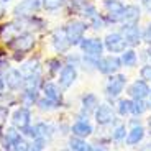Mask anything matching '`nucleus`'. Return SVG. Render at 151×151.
Returning a JSON list of instances; mask_svg holds the SVG:
<instances>
[{
	"label": "nucleus",
	"mask_w": 151,
	"mask_h": 151,
	"mask_svg": "<svg viewBox=\"0 0 151 151\" xmlns=\"http://www.w3.org/2000/svg\"><path fill=\"white\" fill-rule=\"evenodd\" d=\"M35 45H36V38H35V35L30 33V31L17 35V36L13 38V41H10V46L13 48V51H15V53H20V56L30 53L31 49L35 48Z\"/></svg>",
	"instance_id": "f257e3e1"
},
{
	"label": "nucleus",
	"mask_w": 151,
	"mask_h": 151,
	"mask_svg": "<svg viewBox=\"0 0 151 151\" xmlns=\"http://www.w3.org/2000/svg\"><path fill=\"white\" fill-rule=\"evenodd\" d=\"M125 86H127V76L125 74H112L105 84V95L110 100L120 97L122 92L125 91Z\"/></svg>",
	"instance_id": "f03ea898"
},
{
	"label": "nucleus",
	"mask_w": 151,
	"mask_h": 151,
	"mask_svg": "<svg viewBox=\"0 0 151 151\" xmlns=\"http://www.w3.org/2000/svg\"><path fill=\"white\" fill-rule=\"evenodd\" d=\"M64 30H66V35H68V40L71 43V46H76L84 40V33L87 30V23L81 22V20H72V22H69L64 27Z\"/></svg>",
	"instance_id": "7ed1b4c3"
},
{
	"label": "nucleus",
	"mask_w": 151,
	"mask_h": 151,
	"mask_svg": "<svg viewBox=\"0 0 151 151\" xmlns=\"http://www.w3.org/2000/svg\"><path fill=\"white\" fill-rule=\"evenodd\" d=\"M41 7V0H20L18 4L13 7L12 13L15 15V18H27V17H33Z\"/></svg>",
	"instance_id": "20e7f679"
},
{
	"label": "nucleus",
	"mask_w": 151,
	"mask_h": 151,
	"mask_svg": "<svg viewBox=\"0 0 151 151\" xmlns=\"http://www.w3.org/2000/svg\"><path fill=\"white\" fill-rule=\"evenodd\" d=\"M79 48L82 49L84 56H91L95 59L102 58V51H104V41L99 38H84L82 41L79 43Z\"/></svg>",
	"instance_id": "39448f33"
},
{
	"label": "nucleus",
	"mask_w": 151,
	"mask_h": 151,
	"mask_svg": "<svg viewBox=\"0 0 151 151\" xmlns=\"http://www.w3.org/2000/svg\"><path fill=\"white\" fill-rule=\"evenodd\" d=\"M10 120H12V127H15L17 130L23 132V130H27L31 125V110L25 105L17 107L13 110V113H12Z\"/></svg>",
	"instance_id": "423d86ee"
},
{
	"label": "nucleus",
	"mask_w": 151,
	"mask_h": 151,
	"mask_svg": "<svg viewBox=\"0 0 151 151\" xmlns=\"http://www.w3.org/2000/svg\"><path fill=\"white\" fill-rule=\"evenodd\" d=\"M4 79H5V86L10 89L12 92H17L20 89H23V81H25V76L20 69L15 68H7L5 69V74H4Z\"/></svg>",
	"instance_id": "0eeeda50"
},
{
	"label": "nucleus",
	"mask_w": 151,
	"mask_h": 151,
	"mask_svg": "<svg viewBox=\"0 0 151 151\" xmlns=\"http://www.w3.org/2000/svg\"><path fill=\"white\" fill-rule=\"evenodd\" d=\"M51 45H53L54 51L59 53V54H64V53L69 51L71 43H69V40H68V35H66L64 27L56 28V30L53 31V35H51Z\"/></svg>",
	"instance_id": "6e6552de"
},
{
	"label": "nucleus",
	"mask_w": 151,
	"mask_h": 151,
	"mask_svg": "<svg viewBox=\"0 0 151 151\" xmlns=\"http://www.w3.org/2000/svg\"><path fill=\"white\" fill-rule=\"evenodd\" d=\"M77 68L72 64H66L63 66V69L58 74V84H59L61 89H69L72 87V84L77 81Z\"/></svg>",
	"instance_id": "1a4fd4ad"
},
{
	"label": "nucleus",
	"mask_w": 151,
	"mask_h": 151,
	"mask_svg": "<svg viewBox=\"0 0 151 151\" xmlns=\"http://www.w3.org/2000/svg\"><path fill=\"white\" fill-rule=\"evenodd\" d=\"M94 118L97 122V125L105 127L115 122V110L109 105V104H99V107L94 112Z\"/></svg>",
	"instance_id": "9d476101"
},
{
	"label": "nucleus",
	"mask_w": 151,
	"mask_h": 151,
	"mask_svg": "<svg viewBox=\"0 0 151 151\" xmlns=\"http://www.w3.org/2000/svg\"><path fill=\"white\" fill-rule=\"evenodd\" d=\"M120 68H122L120 58L112 56V54H110V56H105V58H100V59H99V64H97V71H100L105 76L117 74V71Z\"/></svg>",
	"instance_id": "9b49d317"
},
{
	"label": "nucleus",
	"mask_w": 151,
	"mask_h": 151,
	"mask_svg": "<svg viewBox=\"0 0 151 151\" xmlns=\"http://www.w3.org/2000/svg\"><path fill=\"white\" fill-rule=\"evenodd\" d=\"M71 133H72V136H77V138H84L86 140V138H89L94 133V127L89 122V118L79 117L71 125Z\"/></svg>",
	"instance_id": "f8f14e48"
},
{
	"label": "nucleus",
	"mask_w": 151,
	"mask_h": 151,
	"mask_svg": "<svg viewBox=\"0 0 151 151\" xmlns=\"http://www.w3.org/2000/svg\"><path fill=\"white\" fill-rule=\"evenodd\" d=\"M23 138V133L20 130H17L15 127H8L7 130H4L2 136H0V143H2V150L4 151H12V148L15 146L17 141H20Z\"/></svg>",
	"instance_id": "ddd939ff"
},
{
	"label": "nucleus",
	"mask_w": 151,
	"mask_h": 151,
	"mask_svg": "<svg viewBox=\"0 0 151 151\" xmlns=\"http://www.w3.org/2000/svg\"><path fill=\"white\" fill-rule=\"evenodd\" d=\"M104 46L110 53H123L128 45H127V41L123 40V36L120 33H109L104 40Z\"/></svg>",
	"instance_id": "4468645a"
},
{
	"label": "nucleus",
	"mask_w": 151,
	"mask_h": 151,
	"mask_svg": "<svg viewBox=\"0 0 151 151\" xmlns=\"http://www.w3.org/2000/svg\"><path fill=\"white\" fill-rule=\"evenodd\" d=\"M43 95L49 100H53V102L59 104L63 105V89L59 87V84L53 82V81H48V82H43Z\"/></svg>",
	"instance_id": "2eb2a0df"
},
{
	"label": "nucleus",
	"mask_w": 151,
	"mask_h": 151,
	"mask_svg": "<svg viewBox=\"0 0 151 151\" xmlns=\"http://www.w3.org/2000/svg\"><path fill=\"white\" fill-rule=\"evenodd\" d=\"M104 8L107 10L109 20L112 23L122 22V15H123L125 5L122 4L120 0H105V2H104Z\"/></svg>",
	"instance_id": "dca6fc26"
},
{
	"label": "nucleus",
	"mask_w": 151,
	"mask_h": 151,
	"mask_svg": "<svg viewBox=\"0 0 151 151\" xmlns=\"http://www.w3.org/2000/svg\"><path fill=\"white\" fill-rule=\"evenodd\" d=\"M120 35L130 46H136L140 43V28L136 27V23H123Z\"/></svg>",
	"instance_id": "f3484780"
},
{
	"label": "nucleus",
	"mask_w": 151,
	"mask_h": 151,
	"mask_svg": "<svg viewBox=\"0 0 151 151\" xmlns=\"http://www.w3.org/2000/svg\"><path fill=\"white\" fill-rule=\"evenodd\" d=\"M99 107V99L95 94H84L82 99H81V115L79 117L87 118L91 113L95 112V109Z\"/></svg>",
	"instance_id": "a211bd4d"
},
{
	"label": "nucleus",
	"mask_w": 151,
	"mask_h": 151,
	"mask_svg": "<svg viewBox=\"0 0 151 151\" xmlns=\"http://www.w3.org/2000/svg\"><path fill=\"white\" fill-rule=\"evenodd\" d=\"M150 92H151L150 86H148V82L143 79H136L135 82L128 87V94L132 99H146L148 95H150Z\"/></svg>",
	"instance_id": "6ab92c4d"
},
{
	"label": "nucleus",
	"mask_w": 151,
	"mask_h": 151,
	"mask_svg": "<svg viewBox=\"0 0 151 151\" xmlns=\"http://www.w3.org/2000/svg\"><path fill=\"white\" fill-rule=\"evenodd\" d=\"M18 100L22 105L25 107H33L38 104V100H40V91H36V89H22V94L18 95Z\"/></svg>",
	"instance_id": "aec40b11"
},
{
	"label": "nucleus",
	"mask_w": 151,
	"mask_h": 151,
	"mask_svg": "<svg viewBox=\"0 0 151 151\" xmlns=\"http://www.w3.org/2000/svg\"><path fill=\"white\" fill-rule=\"evenodd\" d=\"M145 133H146V130H145L143 125H136V127H132V130L128 132V135H127V145L128 146H136V145H140L141 141H143L145 138Z\"/></svg>",
	"instance_id": "412c9836"
},
{
	"label": "nucleus",
	"mask_w": 151,
	"mask_h": 151,
	"mask_svg": "<svg viewBox=\"0 0 151 151\" xmlns=\"http://www.w3.org/2000/svg\"><path fill=\"white\" fill-rule=\"evenodd\" d=\"M20 71L23 72V76H33V74H41V63L38 58H31V59L25 61L20 66Z\"/></svg>",
	"instance_id": "4be33fe9"
},
{
	"label": "nucleus",
	"mask_w": 151,
	"mask_h": 151,
	"mask_svg": "<svg viewBox=\"0 0 151 151\" xmlns=\"http://www.w3.org/2000/svg\"><path fill=\"white\" fill-rule=\"evenodd\" d=\"M141 17V10L136 5H127L122 15V23H138Z\"/></svg>",
	"instance_id": "5701e85b"
},
{
	"label": "nucleus",
	"mask_w": 151,
	"mask_h": 151,
	"mask_svg": "<svg viewBox=\"0 0 151 151\" xmlns=\"http://www.w3.org/2000/svg\"><path fill=\"white\" fill-rule=\"evenodd\" d=\"M68 150L69 151H89L91 145L87 143L84 138H77V136H71L68 143Z\"/></svg>",
	"instance_id": "b1692460"
},
{
	"label": "nucleus",
	"mask_w": 151,
	"mask_h": 151,
	"mask_svg": "<svg viewBox=\"0 0 151 151\" xmlns=\"http://www.w3.org/2000/svg\"><path fill=\"white\" fill-rule=\"evenodd\" d=\"M43 87V79L41 74H33V76H27L23 81V89H36L40 91Z\"/></svg>",
	"instance_id": "393cba45"
},
{
	"label": "nucleus",
	"mask_w": 151,
	"mask_h": 151,
	"mask_svg": "<svg viewBox=\"0 0 151 151\" xmlns=\"http://www.w3.org/2000/svg\"><path fill=\"white\" fill-rule=\"evenodd\" d=\"M120 61H122V66H127V68H133L138 61V56L133 49H125L120 56Z\"/></svg>",
	"instance_id": "a878e982"
},
{
	"label": "nucleus",
	"mask_w": 151,
	"mask_h": 151,
	"mask_svg": "<svg viewBox=\"0 0 151 151\" xmlns=\"http://www.w3.org/2000/svg\"><path fill=\"white\" fill-rule=\"evenodd\" d=\"M150 109L148 102H145V99H133L132 100V113L133 115H143L146 110Z\"/></svg>",
	"instance_id": "bb28decb"
},
{
	"label": "nucleus",
	"mask_w": 151,
	"mask_h": 151,
	"mask_svg": "<svg viewBox=\"0 0 151 151\" xmlns=\"http://www.w3.org/2000/svg\"><path fill=\"white\" fill-rule=\"evenodd\" d=\"M36 105H38V109L41 110V112H54V110L61 109V105H59V104L53 102V100H49V99H46V97L40 99Z\"/></svg>",
	"instance_id": "cd10ccee"
},
{
	"label": "nucleus",
	"mask_w": 151,
	"mask_h": 151,
	"mask_svg": "<svg viewBox=\"0 0 151 151\" xmlns=\"http://www.w3.org/2000/svg\"><path fill=\"white\" fill-rule=\"evenodd\" d=\"M127 135H128V132H127V128H125V125L120 123V125H117V127L112 130L110 138H112L113 141H117V143H122V141L127 140Z\"/></svg>",
	"instance_id": "c85d7f7f"
},
{
	"label": "nucleus",
	"mask_w": 151,
	"mask_h": 151,
	"mask_svg": "<svg viewBox=\"0 0 151 151\" xmlns=\"http://www.w3.org/2000/svg\"><path fill=\"white\" fill-rule=\"evenodd\" d=\"M61 69H63V63L58 58H51L46 61V71L49 72V76H58Z\"/></svg>",
	"instance_id": "c756f323"
},
{
	"label": "nucleus",
	"mask_w": 151,
	"mask_h": 151,
	"mask_svg": "<svg viewBox=\"0 0 151 151\" xmlns=\"http://www.w3.org/2000/svg\"><path fill=\"white\" fill-rule=\"evenodd\" d=\"M64 5V0H41V7L46 12H56Z\"/></svg>",
	"instance_id": "7c9ffc66"
},
{
	"label": "nucleus",
	"mask_w": 151,
	"mask_h": 151,
	"mask_svg": "<svg viewBox=\"0 0 151 151\" xmlns=\"http://www.w3.org/2000/svg\"><path fill=\"white\" fill-rule=\"evenodd\" d=\"M117 112L122 117L132 113V100H128V99H120L118 100V105H117Z\"/></svg>",
	"instance_id": "2f4dec72"
},
{
	"label": "nucleus",
	"mask_w": 151,
	"mask_h": 151,
	"mask_svg": "<svg viewBox=\"0 0 151 151\" xmlns=\"http://www.w3.org/2000/svg\"><path fill=\"white\" fill-rule=\"evenodd\" d=\"M46 146H48V141L41 140V138H35V140L30 141L28 151H45Z\"/></svg>",
	"instance_id": "473e14b6"
},
{
	"label": "nucleus",
	"mask_w": 151,
	"mask_h": 151,
	"mask_svg": "<svg viewBox=\"0 0 151 151\" xmlns=\"http://www.w3.org/2000/svg\"><path fill=\"white\" fill-rule=\"evenodd\" d=\"M81 13H82V15L86 17L87 20H92V18H94V17H97V15H99L97 8H95L94 5H89V4H87L86 7H84L82 10H81Z\"/></svg>",
	"instance_id": "72a5a7b5"
},
{
	"label": "nucleus",
	"mask_w": 151,
	"mask_h": 151,
	"mask_svg": "<svg viewBox=\"0 0 151 151\" xmlns=\"http://www.w3.org/2000/svg\"><path fill=\"white\" fill-rule=\"evenodd\" d=\"M28 146H30V141L23 136L22 140L15 143V146L12 148V151H28Z\"/></svg>",
	"instance_id": "f704fd0d"
},
{
	"label": "nucleus",
	"mask_w": 151,
	"mask_h": 151,
	"mask_svg": "<svg viewBox=\"0 0 151 151\" xmlns=\"http://www.w3.org/2000/svg\"><path fill=\"white\" fill-rule=\"evenodd\" d=\"M141 79L146 81V82H151V64H145L143 68L140 69Z\"/></svg>",
	"instance_id": "c9c22d12"
},
{
	"label": "nucleus",
	"mask_w": 151,
	"mask_h": 151,
	"mask_svg": "<svg viewBox=\"0 0 151 151\" xmlns=\"http://www.w3.org/2000/svg\"><path fill=\"white\" fill-rule=\"evenodd\" d=\"M91 25H92L94 30H100V28L105 27V22H104V18L100 15H97V17H94V18L91 20Z\"/></svg>",
	"instance_id": "e433bc0d"
},
{
	"label": "nucleus",
	"mask_w": 151,
	"mask_h": 151,
	"mask_svg": "<svg viewBox=\"0 0 151 151\" xmlns=\"http://www.w3.org/2000/svg\"><path fill=\"white\" fill-rule=\"evenodd\" d=\"M7 117H8V107L0 105V127L4 125V122L7 120Z\"/></svg>",
	"instance_id": "4c0bfd02"
},
{
	"label": "nucleus",
	"mask_w": 151,
	"mask_h": 151,
	"mask_svg": "<svg viewBox=\"0 0 151 151\" xmlns=\"http://www.w3.org/2000/svg\"><path fill=\"white\" fill-rule=\"evenodd\" d=\"M143 40H145V43H148L151 46V23L146 27V30L143 31Z\"/></svg>",
	"instance_id": "58836bf2"
},
{
	"label": "nucleus",
	"mask_w": 151,
	"mask_h": 151,
	"mask_svg": "<svg viewBox=\"0 0 151 151\" xmlns=\"http://www.w3.org/2000/svg\"><path fill=\"white\" fill-rule=\"evenodd\" d=\"M5 79H4V76H2V72H0V95L5 94Z\"/></svg>",
	"instance_id": "ea45409f"
},
{
	"label": "nucleus",
	"mask_w": 151,
	"mask_h": 151,
	"mask_svg": "<svg viewBox=\"0 0 151 151\" xmlns=\"http://www.w3.org/2000/svg\"><path fill=\"white\" fill-rule=\"evenodd\" d=\"M141 2H143V7L146 8V12L151 13V0H141Z\"/></svg>",
	"instance_id": "a19ab883"
},
{
	"label": "nucleus",
	"mask_w": 151,
	"mask_h": 151,
	"mask_svg": "<svg viewBox=\"0 0 151 151\" xmlns=\"http://www.w3.org/2000/svg\"><path fill=\"white\" fill-rule=\"evenodd\" d=\"M140 151H151V141H150V143H145V145H141Z\"/></svg>",
	"instance_id": "79ce46f5"
},
{
	"label": "nucleus",
	"mask_w": 151,
	"mask_h": 151,
	"mask_svg": "<svg viewBox=\"0 0 151 151\" xmlns=\"http://www.w3.org/2000/svg\"><path fill=\"white\" fill-rule=\"evenodd\" d=\"M148 105H150V109H151V92H150V95H148Z\"/></svg>",
	"instance_id": "37998d69"
},
{
	"label": "nucleus",
	"mask_w": 151,
	"mask_h": 151,
	"mask_svg": "<svg viewBox=\"0 0 151 151\" xmlns=\"http://www.w3.org/2000/svg\"><path fill=\"white\" fill-rule=\"evenodd\" d=\"M146 56H148V58H150V59H151V48H150V49H148V51H146Z\"/></svg>",
	"instance_id": "c03bdc74"
},
{
	"label": "nucleus",
	"mask_w": 151,
	"mask_h": 151,
	"mask_svg": "<svg viewBox=\"0 0 151 151\" xmlns=\"http://www.w3.org/2000/svg\"><path fill=\"white\" fill-rule=\"evenodd\" d=\"M4 12V5H2V0H0V13Z\"/></svg>",
	"instance_id": "a18cd8bd"
},
{
	"label": "nucleus",
	"mask_w": 151,
	"mask_h": 151,
	"mask_svg": "<svg viewBox=\"0 0 151 151\" xmlns=\"http://www.w3.org/2000/svg\"><path fill=\"white\" fill-rule=\"evenodd\" d=\"M148 125H150V128H151V117H150V120H148Z\"/></svg>",
	"instance_id": "49530a36"
},
{
	"label": "nucleus",
	"mask_w": 151,
	"mask_h": 151,
	"mask_svg": "<svg viewBox=\"0 0 151 151\" xmlns=\"http://www.w3.org/2000/svg\"><path fill=\"white\" fill-rule=\"evenodd\" d=\"M2 2H5V4H7V2H10V0H2Z\"/></svg>",
	"instance_id": "de8ad7c7"
},
{
	"label": "nucleus",
	"mask_w": 151,
	"mask_h": 151,
	"mask_svg": "<svg viewBox=\"0 0 151 151\" xmlns=\"http://www.w3.org/2000/svg\"><path fill=\"white\" fill-rule=\"evenodd\" d=\"M63 151H69V150H63Z\"/></svg>",
	"instance_id": "09e8293b"
}]
</instances>
